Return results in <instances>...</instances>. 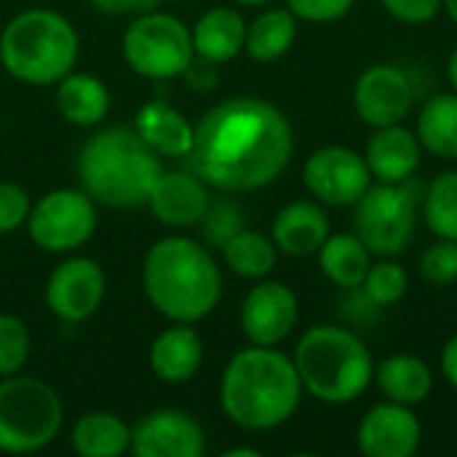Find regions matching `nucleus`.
I'll return each mask as SVG.
<instances>
[{
    "label": "nucleus",
    "mask_w": 457,
    "mask_h": 457,
    "mask_svg": "<svg viewBox=\"0 0 457 457\" xmlns=\"http://www.w3.org/2000/svg\"><path fill=\"white\" fill-rule=\"evenodd\" d=\"M303 383L292 356L249 345L238 351L220 380V404L230 423L244 431H273L300 407Z\"/></svg>",
    "instance_id": "2"
},
{
    "label": "nucleus",
    "mask_w": 457,
    "mask_h": 457,
    "mask_svg": "<svg viewBox=\"0 0 457 457\" xmlns=\"http://www.w3.org/2000/svg\"><path fill=\"white\" fill-rule=\"evenodd\" d=\"M447 78H450V86L457 91V46L453 48L450 59H447Z\"/></svg>",
    "instance_id": "41"
},
{
    "label": "nucleus",
    "mask_w": 457,
    "mask_h": 457,
    "mask_svg": "<svg viewBox=\"0 0 457 457\" xmlns=\"http://www.w3.org/2000/svg\"><path fill=\"white\" fill-rule=\"evenodd\" d=\"M29 238L46 252H72L83 246L96 230V206L86 190H51L27 217Z\"/></svg>",
    "instance_id": "10"
},
{
    "label": "nucleus",
    "mask_w": 457,
    "mask_h": 457,
    "mask_svg": "<svg viewBox=\"0 0 457 457\" xmlns=\"http://www.w3.org/2000/svg\"><path fill=\"white\" fill-rule=\"evenodd\" d=\"M439 367H442V375H445V380H447V383H450V386H453V388L457 391V335H453V337L445 343Z\"/></svg>",
    "instance_id": "40"
},
{
    "label": "nucleus",
    "mask_w": 457,
    "mask_h": 457,
    "mask_svg": "<svg viewBox=\"0 0 457 457\" xmlns=\"http://www.w3.org/2000/svg\"><path fill=\"white\" fill-rule=\"evenodd\" d=\"M204 361V343L190 324H177L161 332L150 348V367L163 383H185L195 378Z\"/></svg>",
    "instance_id": "22"
},
{
    "label": "nucleus",
    "mask_w": 457,
    "mask_h": 457,
    "mask_svg": "<svg viewBox=\"0 0 457 457\" xmlns=\"http://www.w3.org/2000/svg\"><path fill=\"white\" fill-rule=\"evenodd\" d=\"M182 78L198 88V91H209L217 86V72H214V62H206L201 56H193V62L187 64V70L182 72Z\"/></svg>",
    "instance_id": "38"
},
{
    "label": "nucleus",
    "mask_w": 457,
    "mask_h": 457,
    "mask_svg": "<svg viewBox=\"0 0 457 457\" xmlns=\"http://www.w3.org/2000/svg\"><path fill=\"white\" fill-rule=\"evenodd\" d=\"M190 35H193L195 56L214 62V64H225L236 59L246 46V21L236 8L217 5V8H209L195 21Z\"/></svg>",
    "instance_id": "23"
},
{
    "label": "nucleus",
    "mask_w": 457,
    "mask_h": 457,
    "mask_svg": "<svg viewBox=\"0 0 457 457\" xmlns=\"http://www.w3.org/2000/svg\"><path fill=\"white\" fill-rule=\"evenodd\" d=\"M161 171L158 153L150 150L134 129L123 126L94 134L78 155V179L83 190L112 209L147 204Z\"/></svg>",
    "instance_id": "4"
},
{
    "label": "nucleus",
    "mask_w": 457,
    "mask_h": 457,
    "mask_svg": "<svg viewBox=\"0 0 457 457\" xmlns=\"http://www.w3.org/2000/svg\"><path fill=\"white\" fill-rule=\"evenodd\" d=\"M303 391L316 402L343 407L367 394L375 383V359L367 343L348 327H311L292 356Z\"/></svg>",
    "instance_id": "5"
},
{
    "label": "nucleus",
    "mask_w": 457,
    "mask_h": 457,
    "mask_svg": "<svg viewBox=\"0 0 457 457\" xmlns=\"http://www.w3.org/2000/svg\"><path fill=\"white\" fill-rule=\"evenodd\" d=\"M134 131L145 139L150 150L166 158H185L193 147L190 120L163 99H153L139 107Z\"/></svg>",
    "instance_id": "21"
},
{
    "label": "nucleus",
    "mask_w": 457,
    "mask_h": 457,
    "mask_svg": "<svg viewBox=\"0 0 457 457\" xmlns=\"http://www.w3.org/2000/svg\"><path fill=\"white\" fill-rule=\"evenodd\" d=\"M300 319L297 295L281 281H262L249 289L241 303V329L252 345L276 348L284 343Z\"/></svg>",
    "instance_id": "13"
},
{
    "label": "nucleus",
    "mask_w": 457,
    "mask_h": 457,
    "mask_svg": "<svg viewBox=\"0 0 457 457\" xmlns=\"http://www.w3.org/2000/svg\"><path fill=\"white\" fill-rule=\"evenodd\" d=\"M415 96L410 72L396 64H372L353 83V110L370 129L404 123Z\"/></svg>",
    "instance_id": "12"
},
{
    "label": "nucleus",
    "mask_w": 457,
    "mask_h": 457,
    "mask_svg": "<svg viewBox=\"0 0 457 457\" xmlns=\"http://www.w3.org/2000/svg\"><path fill=\"white\" fill-rule=\"evenodd\" d=\"M359 289L378 308H391L407 295L410 276L394 257H378V262L370 265V270H367Z\"/></svg>",
    "instance_id": "31"
},
{
    "label": "nucleus",
    "mask_w": 457,
    "mask_h": 457,
    "mask_svg": "<svg viewBox=\"0 0 457 457\" xmlns=\"http://www.w3.org/2000/svg\"><path fill=\"white\" fill-rule=\"evenodd\" d=\"M292 153L295 131L284 110L257 96H233L198 120L185 161L209 187L252 193L276 182Z\"/></svg>",
    "instance_id": "1"
},
{
    "label": "nucleus",
    "mask_w": 457,
    "mask_h": 457,
    "mask_svg": "<svg viewBox=\"0 0 457 457\" xmlns=\"http://www.w3.org/2000/svg\"><path fill=\"white\" fill-rule=\"evenodd\" d=\"M225 457H260V450H252V447H236V450H228Z\"/></svg>",
    "instance_id": "42"
},
{
    "label": "nucleus",
    "mask_w": 457,
    "mask_h": 457,
    "mask_svg": "<svg viewBox=\"0 0 457 457\" xmlns=\"http://www.w3.org/2000/svg\"><path fill=\"white\" fill-rule=\"evenodd\" d=\"M442 8L447 11V16H450V19L457 24V0H445V3H442Z\"/></svg>",
    "instance_id": "43"
},
{
    "label": "nucleus",
    "mask_w": 457,
    "mask_h": 457,
    "mask_svg": "<svg viewBox=\"0 0 457 457\" xmlns=\"http://www.w3.org/2000/svg\"><path fill=\"white\" fill-rule=\"evenodd\" d=\"M380 3L386 13L402 24H426L442 11L445 0H380Z\"/></svg>",
    "instance_id": "37"
},
{
    "label": "nucleus",
    "mask_w": 457,
    "mask_h": 457,
    "mask_svg": "<svg viewBox=\"0 0 457 457\" xmlns=\"http://www.w3.org/2000/svg\"><path fill=\"white\" fill-rule=\"evenodd\" d=\"M356 5V0H287V8L311 24H329V21H340L343 16L351 13V8Z\"/></svg>",
    "instance_id": "36"
},
{
    "label": "nucleus",
    "mask_w": 457,
    "mask_h": 457,
    "mask_svg": "<svg viewBox=\"0 0 457 457\" xmlns=\"http://www.w3.org/2000/svg\"><path fill=\"white\" fill-rule=\"evenodd\" d=\"M420 201L423 185L415 177L407 182H372L353 204V233L372 257H399L412 244Z\"/></svg>",
    "instance_id": "8"
},
{
    "label": "nucleus",
    "mask_w": 457,
    "mask_h": 457,
    "mask_svg": "<svg viewBox=\"0 0 457 457\" xmlns=\"http://www.w3.org/2000/svg\"><path fill=\"white\" fill-rule=\"evenodd\" d=\"M303 185L319 204L345 209L367 193L372 185V171L364 161V153H356L345 145H327L311 153L305 161Z\"/></svg>",
    "instance_id": "11"
},
{
    "label": "nucleus",
    "mask_w": 457,
    "mask_h": 457,
    "mask_svg": "<svg viewBox=\"0 0 457 457\" xmlns=\"http://www.w3.org/2000/svg\"><path fill=\"white\" fill-rule=\"evenodd\" d=\"M423 220L436 238L457 241V169L436 174L423 187Z\"/></svg>",
    "instance_id": "30"
},
{
    "label": "nucleus",
    "mask_w": 457,
    "mask_h": 457,
    "mask_svg": "<svg viewBox=\"0 0 457 457\" xmlns=\"http://www.w3.org/2000/svg\"><path fill=\"white\" fill-rule=\"evenodd\" d=\"M131 453L137 457H201L206 453V434L193 415L158 410L131 428Z\"/></svg>",
    "instance_id": "16"
},
{
    "label": "nucleus",
    "mask_w": 457,
    "mask_h": 457,
    "mask_svg": "<svg viewBox=\"0 0 457 457\" xmlns=\"http://www.w3.org/2000/svg\"><path fill=\"white\" fill-rule=\"evenodd\" d=\"M297 40V16L289 8H268L246 24V54L254 62H276Z\"/></svg>",
    "instance_id": "27"
},
{
    "label": "nucleus",
    "mask_w": 457,
    "mask_h": 457,
    "mask_svg": "<svg viewBox=\"0 0 457 457\" xmlns=\"http://www.w3.org/2000/svg\"><path fill=\"white\" fill-rule=\"evenodd\" d=\"M375 383L388 402L418 407L434 394L436 378L426 359L415 353H391L375 364Z\"/></svg>",
    "instance_id": "20"
},
{
    "label": "nucleus",
    "mask_w": 457,
    "mask_h": 457,
    "mask_svg": "<svg viewBox=\"0 0 457 457\" xmlns=\"http://www.w3.org/2000/svg\"><path fill=\"white\" fill-rule=\"evenodd\" d=\"M423 442V426L415 407L380 402L364 412L356 428V445L364 457H412Z\"/></svg>",
    "instance_id": "14"
},
{
    "label": "nucleus",
    "mask_w": 457,
    "mask_h": 457,
    "mask_svg": "<svg viewBox=\"0 0 457 457\" xmlns=\"http://www.w3.org/2000/svg\"><path fill=\"white\" fill-rule=\"evenodd\" d=\"M236 3H241V5H265L270 0H236Z\"/></svg>",
    "instance_id": "44"
},
{
    "label": "nucleus",
    "mask_w": 457,
    "mask_h": 457,
    "mask_svg": "<svg viewBox=\"0 0 457 457\" xmlns=\"http://www.w3.org/2000/svg\"><path fill=\"white\" fill-rule=\"evenodd\" d=\"M418 139L423 150L457 161V91L431 96L418 115Z\"/></svg>",
    "instance_id": "28"
},
{
    "label": "nucleus",
    "mask_w": 457,
    "mask_h": 457,
    "mask_svg": "<svg viewBox=\"0 0 457 457\" xmlns=\"http://www.w3.org/2000/svg\"><path fill=\"white\" fill-rule=\"evenodd\" d=\"M332 225H329V214L324 209V204H319L316 198H297L292 204H287L270 228V238L276 244L278 252L289 254V257H311L319 254V249L324 246V241L329 238Z\"/></svg>",
    "instance_id": "18"
},
{
    "label": "nucleus",
    "mask_w": 457,
    "mask_h": 457,
    "mask_svg": "<svg viewBox=\"0 0 457 457\" xmlns=\"http://www.w3.org/2000/svg\"><path fill=\"white\" fill-rule=\"evenodd\" d=\"M96 11L112 13V16H126V13H147L155 8L158 0H91Z\"/></svg>",
    "instance_id": "39"
},
{
    "label": "nucleus",
    "mask_w": 457,
    "mask_h": 457,
    "mask_svg": "<svg viewBox=\"0 0 457 457\" xmlns=\"http://www.w3.org/2000/svg\"><path fill=\"white\" fill-rule=\"evenodd\" d=\"M123 56L129 67L150 80L179 78L195 56L193 35L185 21L171 13H139L123 35Z\"/></svg>",
    "instance_id": "9"
},
{
    "label": "nucleus",
    "mask_w": 457,
    "mask_h": 457,
    "mask_svg": "<svg viewBox=\"0 0 457 457\" xmlns=\"http://www.w3.org/2000/svg\"><path fill=\"white\" fill-rule=\"evenodd\" d=\"M78 59V32L56 11L29 8L16 13L0 35L5 72L29 86L59 83Z\"/></svg>",
    "instance_id": "6"
},
{
    "label": "nucleus",
    "mask_w": 457,
    "mask_h": 457,
    "mask_svg": "<svg viewBox=\"0 0 457 457\" xmlns=\"http://www.w3.org/2000/svg\"><path fill=\"white\" fill-rule=\"evenodd\" d=\"M56 110L75 126H96L110 110V91L88 72H67L56 83Z\"/></svg>",
    "instance_id": "24"
},
{
    "label": "nucleus",
    "mask_w": 457,
    "mask_h": 457,
    "mask_svg": "<svg viewBox=\"0 0 457 457\" xmlns=\"http://www.w3.org/2000/svg\"><path fill=\"white\" fill-rule=\"evenodd\" d=\"M418 273L428 287H453L457 281V241L436 238L431 246L423 249Z\"/></svg>",
    "instance_id": "34"
},
{
    "label": "nucleus",
    "mask_w": 457,
    "mask_h": 457,
    "mask_svg": "<svg viewBox=\"0 0 457 457\" xmlns=\"http://www.w3.org/2000/svg\"><path fill=\"white\" fill-rule=\"evenodd\" d=\"M72 450L83 457H120L131 450V428L112 412H88L72 426Z\"/></svg>",
    "instance_id": "26"
},
{
    "label": "nucleus",
    "mask_w": 457,
    "mask_h": 457,
    "mask_svg": "<svg viewBox=\"0 0 457 457\" xmlns=\"http://www.w3.org/2000/svg\"><path fill=\"white\" fill-rule=\"evenodd\" d=\"M150 212L169 228H193L209 209V185L193 171H161L150 195Z\"/></svg>",
    "instance_id": "17"
},
{
    "label": "nucleus",
    "mask_w": 457,
    "mask_h": 457,
    "mask_svg": "<svg viewBox=\"0 0 457 457\" xmlns=\"http://www.w3.org/2000/svg\"><path fill=\"white\" fill-rule=\"evenodd\" d=\"M423 158V145L415 131L407 126H383L372 129V137L364 147V161L375 182H407L418 174Z\"/></svg>",
    "instance_id": "19"
},
{
    "label": "nucleus",
    "mask_w": 457,
    "mask_h": 457,
    "mask_svg": "<svg viewBox=\"0 0 457 457\" xmlns=\"http://www.w3.org/2000/svg\"><path fill=\"white\" fill-rule=\"evenodd\" d=\"M104 270L88 257L64 260L48 278L46 303L54 316L70 324L91 319L104 300Z\"/></svg>",
    "instance_id": "15"
},
{
    "label": "nucleus",
    "mask_w": 457,
    "mask_h": 457,
    "mask_svg": "<svg viewBox=\"0 0 457 457\" xmlns=\"http://www.w3.org/2000/svg\"><path fill=\"white\" fill-rule=\"evenodd\" d=\"M29 329L21 319L0 313V378L16 375L29 359Z\"/></svg>",
    "instance_id": "33"
},
{
    "label": "nucleus",
    "mask_w": 457,
    "mask_h": 457,
    "mask_svg": "<svg viewBox=\"0 0 457 457\" xmlns=\"http://www.w3.org/2000/svg\"><path fill=\"white\" fill-rule=\"evenodd\" d=\"M222 257H225V265L236 276L260 281V278H265L276 268L278 249H276V244H273L270 236L244 228L241 233H236L222 246Z\"/></svg>",
    "instance_id": "29"
},
{
    "label": "nucleus",
    "mask_w": 457,
    "mask_h": 457,
    "mask_svg": "<svg viewBox=\"0 0 457 457\" xmlns=\"http://www.w3.org/2000/svg\"><path fill=\"white\" fill-rule=\"evenodd\" d=\"M29 195L21 185L3 179L0 182V233H13L27 225L29 217Z\"/></svg>",
    "instance_id": "35"
},
{
    "label": "nucleus",
    "mask_w": 457,
    "mask_h": 457,
    "mask_svg": "<svg viewBox=\"0 0 457 457\" xmlns=\"http://www.w3.org/2000/svg\"><path fill=\"white\" fill-rule=\"evenodd\" d=\"M201 236L204 241L212 246V249H220L236 236L244 230V209L236 204V201H228V198H220V201H212L209 209L204 212L201 217Z\"/></svg>",
    "instance_id": "32"
},
{
    "label": "nucleus",
    "mask_w": 457,
    "mask_h": 457,
    "mask_svg": "<svg viewBox=\"0 0 457 457\" xmlns=\"http://www.w3.org/2000/svg\"><path fill=\"white\" fill-rule=\"evenodd\" d=\"M372 260V252L356 233H329V238L319 249V268L327 281L348 292L361 287Z\"/></svg>",
    "instance_id": "25"
},
{
    "label": "nucleus",
    "mask_w": 457,
    "mask_h": 457,
    "mask_svg": "<svg viewBox=\"0 0 457 457\" xmlns=\"http://www.w3.org/2000/svg\"><path fill=\"white\" fill-rule=\"evenodd\" d=\"M59 394L37 380L8 375L0 380V453L24 455L48 447L62 428Z\"/></svg>",
    "instance_id": "7"
},
{
    "label": "nucleus",
    "mask_w": 457,
    "mask_h": 457,
    "mask_svg": "<svg viewBox=\"0 0 457 457\" xmlns=\"http://www.w3.org/2000/svg\"><path fill=\"white\" fill-rule=\"evenodd\" d=\"M142 284L153 308L177 324L206 319L222 297V273L214 257L185 236H169L150 246Z\"/></svg>",
    "instance_id": "3"
}]
</instances>
